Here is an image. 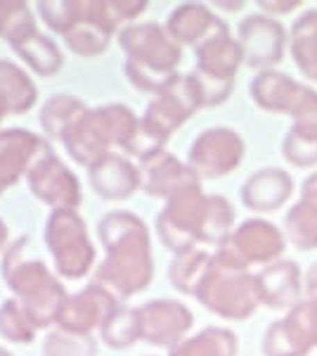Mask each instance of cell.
Returning <instances> with one entry per match:
<instances>
[{"mask_svg":"<svg viewBox=\"0 0 317 356\" xmlns=\"http://www.w3.org/2000/svg\"><path fill=\"white\" fill-rule=\"evenodd\" d=\"M317 347V304L303 300L265 332V356H305Z\"/></svg>","mask_w":317,"mask_h":356,"instance_id":"cell-1","label":"cell"},{"mask_svg":"<svg viewBox=\"0 0 317 356\" xmlns=\"http://www.w3.org/2000/svg\"><path fill=\"white\" fill-rule=\"evenodd\" d=\"M291 117L293 126L282 143V152L293 166H313L317 164V93L313 88L305 86Z\"/></svg>","mask_w":317,"mask_h":356,"instance_id":"cell-2","label":"cell"},{"mask_svg":"<svg viewBox=\"0 0 317 356\" xmlns=\"http://www.w3.org/2000/svg\"><path fill=\"white\" fill-rule=\"evenodd\" d=\"M239 38L251 67H273L284 55V26L268 17H249L241 24Z\"/></svg>","mask_w":317,"mask_h":356,"instance_id":"cell-3","label":"cell"},{"mask_svg":"<svg viewBox=\"0 0 317 356\" xmlns=\"http://www.w3.org/2000/svg\"><path fill=\"white\" fill-rule=\"evenodd\" d=\"M258 302L268 304L270 309H291L301 302V271L289 259L275 261L263 273L256 275Z\"/></svg>","mask_w":317,"mask_h":356,"instance_id":"cell-4","label":"cell"},{"mask_svg":"<svg viewBox=\"0 0 317 356\" xmlns=\"http://www.w3.org/2000/svg\"><path fill=\"white\" fill-rule=\"evenodd\" d=\"M284 252V235L277 226L251 219L234 233V257L241 266L253 261H273Z\"/></svg>","mask_w":317,"mask_h":356,"instance_id":"cell-5","label":"cell"},{"mask_svg":"<svg viewBox=\"0 0 317 356\" xmlns=\"http://www.w3.org/2000/svg\"><path fill=\"white\" fill-rule=\"evenodd\" d=\"M284 233L296 250H315L317 247V171L303 181L301 200L286 211Z\"/></svg>","mask_w":317,"mask_h":356,"instance_id":"cell-6","label":"cell"},{"mask_svg":"<svg viewBox=\"0 0 317 356\" xmlns=\"http://www.w3.org/2000/svg\"><path fill=\"white\" fill-rule=\"evenodd\" d=\"M293 193V181L282 169H263L253 174L241 188V197L249 209L275 211L280 209Z\"/></svg>","mask_w":317,"mask_h":356,"instance_id":"cell-7","label":"cell"},{"mask_svg":"<svg viewBox=\"0 0 317 356\" xmlns=\"http://www.w3.org/2000/svg\"><path fill=\"white\" fill-rule=\"evenodd\" d=\"M303 90V83H296L293 79L280 72H263L251 83V95L258 102V107L280 114H293Z\"/></svg>","mask_w":317,"mask_h":356,"instance_id":"cell-8","label":"cell"},{"mask_svg":"<svg viewBox=\"0 0 317 356\" xmlns=\"http://www.w3.org/2000/svg\"><path fill=\"white\" fill-rule=\"evenodd\" d=\"M244 145L241 138L234 136L232 131H213L199 140L197 147V162H204L209 166V174H228L239 164Z\"/></svg>","mask_w":317,"mask_h":356,"instance_id":"cell-9","label":"cell"},{"mask_svg":"<svg viewBox=\"0 0 317 356\" xmlns=\"http://www.w3.org/2000/svg\"><path fill=\"white\" fill-rule=\"evenodd\" d=\"M291 57L305 79L317 81V10H305L293 22Z\"/></svg>","mask_w":317,"mask_h":356,"instance_id":"cell-10","label":"cell"},{"mask_svg":"<svg viewBox=\"0 0 317 356\" xmlns=\"http://www.w3.org/2000/svg\"><path fill=\"white\" fill-rule=\"evenodd\" d=\"M305 292H308V300L317 304V264L310 266L308 275H305Z\"/></svg>","mask_w":317,"mask_h":356,"instance_id":"cell-11","label":"cell"},{"mask_svg":"<svg viewBox=\"0 0 317 356\" xmlns=\"http://www.w3.org/2000/svg\"><path fill=\"white\" fill-rule=\"evenodd\" d=\"M298 5H301L298 0H289V3H261V8H268L270 13H282V15H284V13H291V10L298 8Z\"/></svg>","mask_w":317,"mask_h":356,"instance_id":"cell-12","label":"cell"}]
</instances>
